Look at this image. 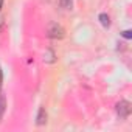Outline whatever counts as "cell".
I'll use <instances>...</instances> for the list:
<instances>
[{
	"mask_svg": "<svg viewBox=\"0 0 132 132\" xmlns=\"http://www.w3.org/2000/svg\"><path fill=\"white\" fill-rule=\"evenodd\" d=\"M47 34H48V37H51V39H62V37L65 36V30H64L62 25H59V23H56V22H51V23L48 25V28H47Z\"/></svg>",
	"mask_w": 132,
	"mask_h": 132,
	"instance_id": "6da1fadb",
	"label": "cell"
},
{
	"mask_svg": "<svg viewBox=\"0 0 132 132\" xmlns=\"http://www.w3.org/2000/svg\"><path fill=\"white\" fill-rule=\"evenodd\" d=\"M115 107H117V113H118L120 118H127L130 115V112H132V104L129 101H124V100L117 103Z\"/></svg>",
	"mask_w": 132,
	"mask_h": 132,
	"instance_id": "7a4b0ae2",
	"label": "cell"
},
{
	"mask_svg": "<svg viewBox=\"0 0 132 132\" xmlns=\"http://www.w3.org/2000/svg\"><path fill=\"white\" fill-rule=\"evenodd\" d=\"M36 123L39 126H44L47 123V112H45V107H40L39 112H37V117H36Z\"/></svg>",
	"mask_w": 132,
	"mask_h": 132,
	"instance_id": "3957f363",
	"label": "cell"
},
{
	"mask_svg": "<svg viewBox=\"0 0 132 132\" xmlns=\"http://www.w3.org/2000/svg\"><path fill=\"white\" fill-rule=\"evenodd\" d=\"M56 61V54L51 51V50H47L45 53H44V62H54Z\"/></svg>",
	"mask_w": 132,
	"mask_h": 132,
	"instance_id": "277c9868",
	"label": "cell"
},
{
	"mask_svg": "<svg viewBox=\"0 0 132 132\" xmlns=\"http://www.w3.org/2000/svg\"><path fill=\"white\" fill-rule=\"evenodd\" d=\"M5 107H6V103H5V95L3 92L0 90V120H2L3 113H5Z\"/></svg>",
	"mask_w": 132,
	"mask_h": 132,
	"instance_id": "5b68a950",
	"label": "cell"
},
{
	"mask_svg": "<svg viewBox=\"0 0 132 132\" xmlns=\"http://www.w3.org/2000/svg\"><path fill=\"white\" fill-rule=\"evenodd\" d=\"M100 22H101V25L104 27V28H107V27H110V17L107 16V14H100Z\"/></svg>",
	"mask_w": 132,
	"mask_h": 132,
	"instance_id": "8992f818",
	"label": "cell"
},
{
	"mask_svg": "<svg viewBox=\"0 0 132 132\" xmlns=\"http://www.w3.org/2000/svg\"><path fill=\"white\" fill-rule=\"evenodd\" d=\"M59 6L64 10H72L73 6V0H59Z\"/></svg>",
	"mask_w": 132,
	"mask_h": 132,
	"instance_id": "52a82bcc",
	"label": "cell"
},
{
	"mask_svg": "<svg viewBox=\"0 0 132 132\" xmlns=\"http://www.w3.org/2000/svg\"><path fill=\"white\" fill-rule=\"evenodd\" d=\"M123 37H126V39H130V37H132V34H130V30H126V31H123Z\"/></svg>",
	"mask_w": 132,
	"mask_h": 132,
	"instance_id": "ba28073f",
	"label": "cell"
},
{
	"mask_svg": "<svg viewBox=\"0 0 132 132\" xmlns=\"http://www.w3.org/2000/svg\"><path fill=\"white\" fill-rule=\"evenodd\" d=\"M2 28H3V22H0V31H2Z\"/></svg>",
	"mask_w": 132,
	"mask_h": 132,
	"instance_id": "9c48e42d",
	"label": "cell"
}]
</instances>
